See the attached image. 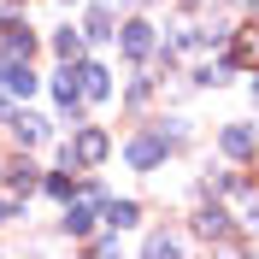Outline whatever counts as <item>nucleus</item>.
<instances>
[{
	"label": "nucleus",
	"mask_w": 259,
	"mask_h": 259,
	"mask_svg": "<svg viewBox=\"0 0 259 259\" xmlns=\"http://www.w3.org/2000/svg\"><path fill=\"white\" fill-rule=\"evenodd\" d=\"M77 89L89 100H100V95H106V71H100V65H82V71H77Z\"/></svg>",
	"instance_id": "obj_5"
},
{
	"label": "nucleus",
	"mask_w": 259,
	"mask_h": 259,
	"mask_svg": "<svg viewBox=\"0 0 259 259\" xmlns=\"http://www.w3.org/2000/svg\"><path fill=\"white\" fill-rule=\"evenodd\" d=\"M53 48H59L65 59H77V53H82V35H77V30H59V35H53Z\"/></svg>",
	"instance_id": "obj_11"
},
{
	"label": "nucleus",
	"mask_w": 259,
	"mask_h": 259,
	"mask_svg": "<svg viewBox=\"0 0 259 259\" xmlns=\"http://www.w3.org/2000/svg\"><path fill=\"white\" fill-rule=\"evenodd\" d=\"M0 224H6V200H0Z\"/></svg>",
	"instance_id": "obj_17"
},
{
	"label": "nucleus",
	"mask_w": 259,
	"mask_h": 259,
	"mask_svg": "<svg viewBox=\"0 0 259 259\" xmlns=\"http://www.w3.org/2000/svg\"><path fill=\"white\" fill-rule=\"evenodd\" d=\"M12 130H18V142H24V147H35L41 136H48V124H41L35 112H18V118H12Z\"/></svg>",
	"instance_id": "obj_4"
},
{
	"label": "nucleus",
	"mask_w": 259,
	"mask_h": 259,
	"mask_svg": "<svg viewBox=\"0 0 259 259\" xmlns=\"http://www.w3.org/2000/svg\"><path fill=\"white\" fill-rule=\"evenodd\" d=\"M35 189V171L30 165H12V194H30Z\"/></svg>",
	"instance_id": "obj_12"
},
{
	"label": "nucleus",
	"mask_w": 259,
	"mask_h": 259,
	"mask_svg": "<svg viewBox=\"0 0 259 259\" xmlns=\"http://www.w3.org/2000/svg\"><path fill=\"white\" fill-rule=\"evenodd\" d=\"M200 230H206V236H224V212L206 206V212H200Z\"/></svg>",
	"instance_id": "obj_13"
},
{
	"label": "nucleus",
	"mask_w": 259,
	"mask_h": 259,
	"mask_svg": "<svg viewBox=\"0 0 259 259\" xmlns=\"http://www.w3.org/2000/svg\"><path fill=\"white\" fill-rule=\"evenodd\" d=\"M224 153H236V159H242V153H253V130H224Z\"/></svg>",
	"instance_id": "obj_8"
},
{
	"label": "nucleus",
	"mask_w": 259,
	"mask_h": 259,
	"mask_svg": "<svg viewBox=\"0 0 259 259\" xmlns=\"http://www.w3.org/2000/svg\"><path fill=\"white\" fill-rule=\"evenodd\" d=\"M106 224H136V200H112V206H106Z\"/></svg>",
	"instance_id": "obj_10"
},
{
	"label": "nucleus",
	"mask_w": 259,
	"mask_h": 259,
	"mask_svg": "<svg viewBox=\"0 0 259 259\" xmlns=\"http://www.w3.org/2000/svg\"><path fill=\"white\" fill-rule=\"evenodd\" d=\"M0 82H6L12 95H30V89H35V77L24 71V65H12V71H0Z\"/></svg>",
	"instance_id": "obj_9"
},
{
	"label": "nucleus",
	"mask_w": 259,
	"mask_h": 259,
	"mask_svg": "<svg viewBox=\"0 0 259 259\" xmlns=\"http://www.w3.org/2000/svg\"><path fill=\"white\" fill-rule=\"evenodd\" d=\"M247 224H259V200H253V206H247Z\"/></svg>",
	"instance_id": "obj_16"
},
{
	"label": "nucleus",
	"mask_w": 259,
	"mask_h": 259,
	"mask_svg": "<svg viewBox=\"0 0 259 259\" xmlns=\"http://www.w3.org/2000/svg\"><path fill=\"white\" fill-rule=\"evenodd\" d=\"M253 95H259V82H253Z\"/></svg>",
	"instance_id": "obj_18"
},
{
	"label": "nucleus",
	"mask_w": 259,
	"mask_h": 259,
	"mask_svg": "<svg viewBox=\"0 0 259 259\" xmlns=\"http://www.w3.org/2000/svg\"><path fill=\"white\" fill-rule=\"evenodd\" d=\"M147 48H153V30H147V24H124V53H136V59H142Z\"/></svg>",
	"instance_id": "obj_6"
},
{
	"label": "nucleus",
	"mask_w": 259,
	"mask_h": 259,
	"mask_svg": "<svg viewBox=\"0 0 259 259\" xmlns=\"http://www.w3.org/2000/svg\"><path fill=\"white\" fill-rule=\"evenodd\" d=\"M71 189H77L71 177H48V194H59V200H71Z\"/></svg>",
	"instance_id": "obj_15"
},
{
	"label": "nucleus",
	"mask_w": 259,
	"mask_h": 259,
	"mask_svg": "<svg viewBox=\"0 0 259 259\" xmlns=\"http://www.w3.org/2000/svg\"><path fill=\"white\" fill-rule=\"evenodd\" d=\"M236 59H242V65L259 59V35H242V41H236Z\"/></svg>",
	"instance_id": "obj_14"
},
{
	"label": "nucleus",
	"mask_w": 259,
	"mask_h": 259,
	"mask_svg": "<svg viewBox=\"0 0 259 259\" xmlns=\"http://www.w3.org/2000/svg\"><path fill=\"white\" fill-rule=\"evenodd\" d=\"M95 200H100V194L89 189V194H82V206H71V212H65V230H71V236H82V230L95 224Z\"/></svg>",
	"instance_id": "obj_3"
},
{
	"label": "nucleus",
	"mask_w": 259,
	"mask_h": 259,
	"mask_svg": "<svg viewBox=\"0 0 259 259\" xmlns=\"http://www.w3.org/2000/svg\"><path fill=\"white\" fill-rule=\"evenodd\" d=\"M165 142H171V136H136V142H130V165H159L165 159Z\"/></svg>",
	"instance_id": "obj_2"
},
{
	"label": "nucleus",
	"mask_w": 259,
	"mask_h": 259,
	"mask_svg": "<svg viewBox=\"0 0 259 259\" xmlns=\"http://www.w3.org/2000/svg\"><path fill=\"white\" fill-rule=\"evenodd\" d=\"M100 159H106V136H100V130H82L77 147L65 153V165H100Z\"/></svg>",
	"instance_id": "obj_1"
},
{
	"label": "nucleus",
	"mask_w": 259,
	"mask_h": 259,
	"mask_svg": "<svg viewBox=\"0 0 259 259\" xmlns=\"http://www.w3.org/2000/svg\"><path fill=\"white\" fill-rule=\"evenodd\" d=\"M53 95H59V106H65V112H77V100H82V89H77V71H65V77L53 82Z\"/></svg>",
	"instance_id": "obj_7"
}]
</instances>
